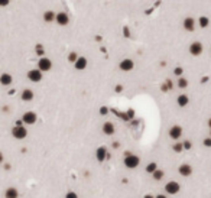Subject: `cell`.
Masks as SVG:
<instances>
[{
  "label": "cell",
  "mask_w": 211,
  "mask_h": 198,
  "mask_svg": "<svg viewBox=\"0 0 211 198\" xmlns=\"http://www.w3.org/2000/svg\"><path fill=\"white\" fill-rule=\"evenodd\" d=\"M20 97H22L23 101H32L34 97H35V94L31 88H25V90L22 91V94H20Z\"/></svg>",
  "instance_id": "obj_15"
},
{
  "label": "cell",
  "mask_w": 211,
  "mask_h": 198,
  "mask_svg": "<svg viewBox=\"0 0 211 198\" xmlns=\"http://www.w3.org/2000/svg\"><path fill=\"white\" fill-rule=\"evenodd\" d=\"M65 198H78V195L74 192V191H68L67 195H65Z\"/></svg>",
  "instance_id": "obj_30"
},
{
  "label": "cell",
  "mask_w": 211,
  "mask_h": 198,
  "mask_svg": "<svg viewBox=\"0 0 211 198\" xmlns=\"http://www.w3.org/2000/svg\"><path fill=\"white\" fill-rule=\"evenodd\" d=\"M202 44L201 42H192V44L189 45V54L191 55H194V56H198V55H201L202 54Z\"/></svg>",
  "instance_id": "obj_7"
},
{
  "label": "cell",
  "mask_w": 211,
  "mask_h": 198,
  "mask_svg": "<svg viewBox=\"0 0 211 198\" xmlns=\"http://www.w3.org/2000/svg\"><path fill=\"white\" fill-rule=\"evenodd\" d=\"M78 58H80V56H78L75 52H71V54L68 55V61H69V62H75Z\"/></svg>",
  "instance_id": "obj_26"
},
{
  "label": "cell",
  "mask_w": 211,
  "mask_h": 198,
  "mask_svg": "<svg viewBox=\"0 0 211 198\" xmlns=\"http://www.w3.org/2000/svg\"><path fill=\"white\" fill-rule=\"evenodd\" d=\"M184 28H185V31L192 32L194 28H195V19H192V18H185V20H184Z\"/></svg>",
  "instance_id": "obj_17"
},
{
  "label": "cell",
  "mask_w": 211,
  "mask_h": 198,
  "mask_svg": "<svg viewBox=\"0 0 211 198\" xmlns=\"http://www.w3.org/2000/svg\"><path fill=\"white\" fill-rule=\"evenodd\" d=\"M134 66V62L132 59H129V58H126V59H123L122 62L119 64V68L122 69V71H132Z\"/></svg>",
  "instance_id": "obj_10"
},
{
  "label": "cell",
  "mask_w": 211,
  "mask_h": 198,
  "mask_svg": "<svg viewBox=\"0 0 211 198\" xmlns=\"http://www.w3.org/2000/svg\"><path fill=\"white\" fill-rule=\"evenodd\" d=\"M42 72L44 71H41L39 68H36V69H31V71H28V78H29V81H32V83H39L41 80H42Z\"/></svg>",
  "instance_id": "obj_4"
},
{
  "label": "cell",
  "mask_w": 211,
  "mask_h": 198,
  "mask_svg": "<svg viewBox=\"0 0 211 198\" xmlns=\"http://www.w3.org/2000/svg\"><path fill=\"white\" fill-rule=\"evenodd\" d=\"M155 198H166V195H162V194H159V195H156Z\"/></svg>",
  "instance_id": "obj_34"
},
{
  "label": "cell",
  "mask_w": 211,
  "mask_h": 198,
  "mask_svg": "<svg viewBox=\"0 0 211 198\" xmlns=\"http://www.w3.org/2000/svg\"><path fill=\"white\" fill-rule=\"evenodd\" d=\"M12 81H13V78H12V75L10 74H7V72H4V74H1V75H0V84H1V85H4V87L10 85Z\"/></svg>",
  "instance_id": "obj_16"
},
{
  "label": "cell",
  "mask_w": 211,
  "mask_h": 198,
  "mask_svg": "<svg viewBox=\"0 0 211 198\" xmlns=\"http://www.w3.org/2000/svg\"><path fill=\"white\" fill-rule=\"evenodd\" d=\"M10 0H0V6H7Z\"/></svg>",
  "instance_id": "obj_31"
},
{
  "label": "cell",
  "mask_w": 211,
  "mask_h": 198,
  "mask_svg": "<svg viewBox=\"0 0 211 198\" xmlns=\"http://www.w3.org/2000/svg\"><path fill=\"white\" fill-rule=\"evenodd\" d=\"M55 22L58 25H61V26H65L69 23V16H68L65 12H59V13H56V19Z\"/></svg>",
  "instance_id": "obj_9"
},
{
  "label": "cell",
  "mask_w": 211,
  "mask_h": 198,
  "mask_svg": "<svg viewBox=\"0 0 211 198\" xmlns=\"http://www.w3.org/2000/svg\"><path fill=\"white\" fill-rule=\"evenodd\" d=\"M172 149H174V152H177V153H179V152H182L184 151V143H175L174 146H172Z\"/></svg>",
  "instance_id": "obj_25"
},
{
  "label": "cell",
  "mask_w": 211,
  "mask_h": 198,
  "mask_svg": "<svg viewBox=\"0 0 211 198\" xmlns=\"http://www.w3.org/2000/svg\"><path fill=\"white\" fill-rule=\"evenodd\" d=\"M210 136H211V133H210Z\"/></svg>",
  "instance_id": "obj_36"
},
{
  "label": "cell",
  "mask_w": 211,
  "mask_h": 198,
  "mask_svg": "<svg viewBox=\"0 0 211 198\" xmlns=\"http://www.w3.org/2000/svg\"><path fill=\"white\" fill-rule=\"evenodd\" d=\"M114 132H116V127H114V124H113L111 121H106V123L103 124V133H104V134L111 136Z\"/></svg>",
  "instance_id": "obj_12"
},
{
  "label": "cell",
  "mask_w": 211,
  "mask_h": 198,
  "mask_svg": "<svg viewBox=\"0 0 211 198\" xmlns=\"http://www.w3.org/2000/svg\"><path fill=\"white\" fill-rule=\"evenodd\" d=\"M174 74H175L177 77H182V74H184V69H182L181 66H177V68L174 69Z\"/></svg>",
  "instance_id": "obj_27"
},
{
  "label": "cell",
  "mask_w": 211,
  "mask_h": 198,
  "mask_svg": "<svg viewBox=\"0 0 211 198\" xmlns=\"http://www.w3.org/2000/svg\"><path fill=\"white\" fill-rule=\"evenodd\" d=\"M123 162H124V166H126V168H129V169H134V168H137V166H139L140 159H139V156H136V155L126 153Z\"/></svg>",
  "instance_id": "obj_1"
},
{
  "label": "cell",
  "mask_w": 211,
  "mask_h": 198,
  "mask_svg": "<svg viewBox=\"0 0 211 198\" xmlns=\"http://www.w3.org/2000/svg\"><path fill=\"white\" fill-rule=\"evenodd\" d=\"M56 19V13H54L52 10H48L44 13V20L45 22H54Z\"/></svg>",
  "instance_id": "obj_20"
},
{
  "label": "cell",
  "mask_w": 211,
  "mask_h": 198,
  "mask_svg": "<svg viewBox=\"0 0 211 198\" xmlns=\"http://www.w3.org/2000/svg\"><path fill=\"white\" fill-rule=\"evenodd\" d=\"M208 126H210V129H211V117L208 119Z\"/></svg>",
  "instance_id": "obj_35"
},
{
  "label": "cell",
  "mask_w": 211,
  "mask_h": 198,
  "mask_svg": "<svg viewBox=\"0 0 211 198\" xmlns=\"http://www.w3.org/2000/svg\"><path fill=\"white\" fill-rule=\"evenodd\" d=\"M164 175H165V174H164V171H162V169H159V168H158L155 172L152 174V176H153V179H155V181H161V179L164 178Z\"/></svg>",
  "instance_id": "obj_22"
},
{
  "label": "cell",
  "mask_w": 211,
  "mask_h": 198,
  "mask_svg": "<svg viewBox=\"0 0 211 198\" xmlns=\"http://www.w3.org/2000/svg\"><path fill=\"white\" fill-rule=\"evenodd\" d=\"M178 87L179 88H187L188 87V80L185 77H179L178 78Z\"/></svg>",
  "instance_id": "obj_23"
},
{
  "label": "cell",
  "mask_w": 211,
  "mask_h": 198,
  "mask_svg": "<svg viewBox=\"0 0 211 198\" xmlns=\"http://www.w3.org/2000/svg\"><path fill=\"white\" fill-rule=\"evenodd\" d=\"M107 110H109L107 107H101V109H100V113H101V114H107Z\"/></svg>",
  "instance_id": "obj_32"
},
{
  "label": "cell",
  "mask_w": 211,
  "mask_h": 198,
  "mask_svg": "<svg viewBox=\"0 0 211 198\" xmlns=\"http://www.w3.org/2000/svg\"><path fill=\"white\" fill-rule=\"evenodd\" d=\"M178 172H179V175L181 176H189L192 174V166L188 165V164H182V165L178 168Z\"/></svg>",
  "instance_id": "obj_11"
},
{
  "label": "cell",
  "mask_w": 211,
  "mask_h": 198,
  "mask_svg": "<svg viewBox=\"0 0 211 198\" xmlns=\"http://www.w3.org/2000/svg\"><path fill=\"white\" fill-rule=\"evenodd\" d=\"M143 198H155V197H153V195H150V194H146Z\"/></svg>",
  "instance_id": "obj_33"
},
{
  "label": "cell",
  "mask_w": 211,
  "mask_h": 198,
  "mask_svg": "<svg viewBox=\"0 0 211 198\" xmlns=\"http://www.w3.org/2000/svg\"><path fill=\"white\" fill-rule=\"evenodd\" d=\"M181 136H182V127L178 126V124H174V126L169 129V137L174 139V140H178Z\"/></svg>",
  "instance_id": "obj_8"
},
{
  "label": "cell",
  "mask_w": 211,
  "mask_h": 198,
  "mask_svg": "<svg viewBox=\"0 0 211 198\" xmlns=\"http://www.w3.org/2000/svg\"><path fill=\"white\" fill-rule=\"evenodd\" d=\"M156 169H158V165H156L155 162H150V164L146 165V172H147V174H153Z\"/></svg>",
  "instance_id": "obj_24"
},
{
  "label": "cell",
  "mask_w": 211,
  "mask_h": 198,
  "mask_svg": "<svg viewBox=\"0 0 211 198\" xmlns=\"http://www.w3.org/2000/svg\"><path fill=\"white\" fill-rule=\"evenodd\" d=\"M74 66H75V69H78V71H83V69H85V68H87V58H84V56H80L77 61L74 62Z\"/></svg>",
  "instance_id": "obj_14"
},
{
  "label": "cell",
  "mask_w": 211,
  "mask_h": 198,
  "mask_svg": "<svg viewBox=\"0 0 211 198\" xmlns=\"http://www.w3.org/2000/svg\"><path fill=\"white\" fill-rule=\"evenodd\" d=\"M177 103H178V106H179V107H185V106H187V104L189 103L188 96H185V94H181V96H178Z\"/></svg>",
  "instance_id": "obj_18"
},
{
  "label": "cell",
  "mask_w": 211,
  "mask_h": 198,
  "mask_svg": "<svg viewBox=\"0 0 211 198\" xmlns=\"http://www.w3.org/2000/svg\"><path fill=\"white\" fill-rule=\"evenodd\" d=\"M38 68H39L41 71L46 72V71H49V69L52 68V61H51L49 58H46V56H42V58L38 61Z\"/></svg>",
  "instance_id": "obj_5"
},
{
  "label": "cell",
  "mask_w": 211,
  "mask_h": 198,
  "mask_svg": "<svg viewBox=\"0 0 211 198\" xmlns=\"http://www.w3.org/2000/svg\"><path fill=\"white\" fill-rule=\"evenodd\" d=\"M96 158L99 162H104V159L107 158V149L104 146H100L97 151H96Z\"/></svg>",
  "instance_id": "obj_13"
},
{
  "label": "cell",
  "mask_w": 211,
  "mask_h": 198,
  "mask_svg": "<svg viewBox=\"0 0 211 198\" xmlns=\"http://www.w3.org/2000/svg\"><path fill=\"white\" fill-rule=\"evenodd\" d=\"M36 113L35 111H26V113H23L22 116V121L25 124H35L36 123Z\"/></svg>",
  "instance_id": "obj_6"
},
{
  "label": "cell",
  "mask_w": 211,
  "mask_h": 198,
  "mask_svg": "<svg viewBox=\"0 0 211 198\" xmlns=\"http://www.w3.org/2000/svg\"><path fill=\"white\" fill-rule=\"evenodd\" d=\"M165 191H166V194H169V195H175V194H178L181 191V185L178 184L177 181H169V182H166V185H165Z\"/></svg>",
  "instance_id": "obj_3"
},
{
  "label": "cell",
  "mask_w": 211,
  "mask_h": 198,
  "mask_svg": "<svg viewBox=\"0 0 211 198\" xmlns=\"http://www.w3.org/2000/svg\"><path fill=\"white\" fill-rule=\"evenodd\" d=\"M182 143H184V149H185V151H189V149L192 148V143L189 142V140H185V142H182Z\"/></svg>",
  "instance_id": "obj_29"
},
{
  "label": "cell",
  "mask_w": 211,
  "mask_h": 198,
  "mask_svg": "<svg viewBox=\"0 0 211 198\" xmlns=\"http://www.w3.org/2000/svg\"><path fill=\"white\" fill-rule=\"evenodd\" d=\"M198 25L204 29V28H207V26L210 25V19H208L207 16H201L200 19H198Z\"/></svg>",
  "instance_id": "obj_21"
},
{
  "label": "cell",
  "mask_w": 211,
  "mask_h": 198,
  "mask_svg": "<svg viewBox=\"0 0 211 198\" xmlns=\"http://www.w3.org/2000/svg\"><path fill=\"white\" fill-rule=\"evenodd\" d=\"M202 145H204L205 148H211V136L210 137H205V139L202 140Z\"/></svg>",
  "instance_id": "obj_28"
},
{
  "label": "cell",
  "mask_w": 211,
  "mask_h": 198,
  "mask_svg": "<svg viewBox=\"0 0 211 198\" xmlns=\"http://www.w3.org/2000/svg\"><path fill=\"white\" fill-rule=\"evenodd\" d=\"M4 197L6 198H18L19 197V192L16 188H7L6 192H4Z\"/></svg>",
  "instance_id": "obj_19"
},
{
  "label": "cell",
  "mask_w": 211,
  "mask_h": 198,
  "mask_svg": "<svg viewBox=\"0 0 211 198\" xmlns=\"http://www.w3.org/2000/svg\"><path fill=\"white\" fill-rule=\"evenodd\" d=\"M12 136L15 137V139H25L26 136H28V130H26V127H23L22 124H16L13 129H12Z\"/></svg>",
  "instance_id": "obj_2"
}]
</instances>
